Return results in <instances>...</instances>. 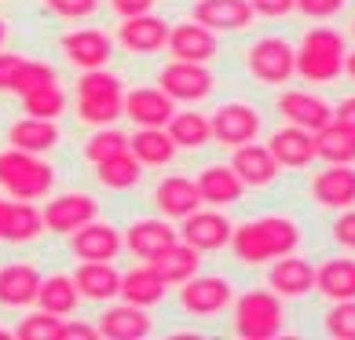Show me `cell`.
Segmentation results:
<instances>
[{"mask_svg":"<svg viewBox=\"0 0 355 340\" xmlns=\"http://www.w3.org/2000/svg\"><path fill=\"white\" fill-rule=\"evenodd\" d=\"M297 245H300V227L286 216L249 220L231 234V249L242 264H271L286 253H297Z\"/></svg>","mask_w":355,"mask_h":340,"instance_id":"obj_1","label":"cell"},{"mask_svg":"<svg viewBox=\"0 0 355 340\" xmlns=\"http://www.w3.org/2000/svg\"><path fill=\"white\" fill-rule=\"evenodd\" d=\"M234 300V289L227 278L220 274H194L191 282L180 285V304L187 315H198V319H209V315H220Z\"/></svg>","mask_w":355,"mask_h":340,"instance_id":"obj_7","label":"cell"},{"mask_svg":"<svg viewBox=\"0 0 355 340\" xmlns=\"http://www.w3.org/2000/svg\"><path fill=\"white\" fill-rule=\"evenodd\" d=\"M73 282L81 300H114L121 293V274H117L114 260H81V267L73 271Z\"/></svg>","mask_w":355,"mask_h":340,"instance_id":"obj_27","label":"cell"},{"mask_svg":"<svg viewBox=\"0 0 355 340\" xmlns=\"http://www.w3.org/2000/svg\"><path fill=\"white\" fill-rule=\"evenodd\" d=\"M168 26L165 19L157 15H136V19H125L121 30H117V41H121L125 51H136V55H154V51L168 48Z\"/></svg>","mask_w":355,"mask_h":340,"instance_id":"obj_18","label":"cell"},{"mask_svg":"<svg viewBox=\"0 0 355 340\" xmlns=\"http://www.w3.org/2000/svg\"><path fill=\"white\" fill-rule=\"evenodd\" d=\"M253 4L249 0H198L194 4V22H202L213 33H227V30H245L253 22Z\"/></svg>","mask_w":355,"mask_h":340,"instance_id":"obj_23","label":"cell"},{"mask_svg":"<svg viewBox=\"0 0 355 340\" xmlns=\"http://www.w3.org/2000/svg\"><path fill=\"white\" fill-rule=\"evenodd\" d=\"M77 304H81V293H77L73 274H48L41 282V293H37V307L41 311H51V315L67 319L77 311Z\"/></svg>","mask_w":355,"mask_h":340,"instance_id":"obj_35","label":"cell"},{"mask_svg":"<svg viewBox=\"0 0 355 340\" xmlns=\"http://www.w3.org/2000/svg\"><path fill=\"white\" fill-rule=\"evenodd\" d=\"M279 114L286 117L289 125L308 128V132H322V128L334 121V107L322 102L319 96H311V91H282Z\"/></svg>","mask_w":355,"mask_h":340,"instance_id":"obj_19","label":"cell"},{"mask_svg":"<svg viewBox=\"0 0 355 340\" xmlns=\"http://www.w3.org/2000/svg\"><path fill=\"white\" fill-rule=\"evenodd\" d=\"M311 198L322 208H352L355 205V165H330L311 179Z\"/></svg>","mask_w":355,"mask_h":340,"instance_id":"obj_22","label":"cell"},{"mask_svg":"<svg viewBox=\"0 0 355 340\" xmlns=\"http://www.w3.org/2000/svg\"><path fill=\"white\" fill-rule=\"evenodd\" d=\"M96 325H99V337H107V340H143V337H150V330H154L147 307L125 304V300L117 307L103 311V319Z\"/></svg>","mask_w":355,"mask_h":340,"instance_id":"obj_21","label":"cell"},{"mask_svg":"<svg viewBox=\"0 0 355 340\" xmlns=\"http://www.w3.org/2000/svg\"><path fill=\"white\" fill-rule=\"evenodd\" d=\"M48 84H59L55 81V70L48 66V62H37V59H26L22 62V70H19V77H15V96L22 99V96H30V91H37V88H48Z\"/></svg>","mask_w":355,"mask_h":340,"instance_id":"obj_42","label":"cell"},{"mask_svg":"<svg viewBox=\"0 0 355 340\" xmlns=\"http://www.w3.org/2000/svg\"><path fill=\"white\" fill-rule=\"evenodd\" d=\"M168 51L180 62H209L220 51V37L191 19V22H180L176 30H168Z\"/></svg>","mask_w":355,"mask_h":340,"instance_id":"obj_15","label":"cell"},{"mask_svg":"<svg viewBox=\"0 0 355 340\" xmlns=\"http://www.w3.org/2000/svg\"><path fill=\"white\" fill-rule=\"evenodd\" d=\"M19 340H62V319L51 315V311H37V315H26L15 330Z\"/></svg>","mask_w":355,"mask_h":340,"instance_id":"obj_41","label":"cell"},{"mask_svg":"<svg viewBox=\"0 0 355 340\" xmlns=\"http://www.w3.org/2000/svg\"><path fill=\"white\" fill-rule=\"evenodd\" d=\"M268 150L275 154L279 168H308L315 161V132L297 128V125H286L268 139Z\"/></svg>","mask_w":355,"mask_h":340,"instance_id":"obj_26","label":"cell"},{"mask_svg":"<svg viewBox=\"0 0 355 340\" xmlns=\"http://www.w3.org/2000/svg\"><path fill=\"white\" fill-rule=\"evenodd\" d=\"M334 242L340 245V249H352V253H355V208H345V213L337 216Z\"/></svg>","mask_w":355,"mask_h":340,"instance_id":"obj_46","label":"cell"},{"mask_svg":"<svg viewBox=\"0 0 355 340\" xmlns=\"http://www.w3.org/2000/svg\"><path fill=\"white\" fill-rule=\"evenodd\" d=\"M99 337V325H88V322H77V319H62V340H96Z\"/></svg>","mask_w":355,"mask_h":340,"instance_id":"obj_49","label":"cell"},{"mask_svg":"<svg viewBox=\"0 0 355 340\" xmlns=\"http://www.w3.org/2000/svg\"><path fill=\"white\" fill-rule=\"evenodd\" d=\"M249 73L257 77L260 84H286L289 77L297 73V51L282 37H264L249 48Z\"/></svg>","mask_w":355,"mask_h":340,"instance_id":"obj_6","label":"cell"},{"mask_svg":"<svg viewBox=\"0 0 355 340\" xmlns=\"http://www.w3.org/2000/svg\"><path fill=\"white\" fill-rule=\"evenodd\" d=\"M96 176H99L103 187H110V190H128V187H136V183H139L143 165H139V158L132 150H125V154H117V158L96 165Z\"/></svg>","mask_w":355,"mask_h":340,"instance_id":"obj_38","label":"cell"},{"mask_svg":"<svg viewBox=\"0 0 355 340\" xmlns=\"http://www.w3.org/2000/svg\"><path fill=\"white\" fill-rule=\"evenodd\" d=\"M48 11H55L62 19H88L99 8V0H44Z\"/></svg>","mask_w":355,"mask_h":340,"instance_id":"obj_44","label":"cell"},{"mask_svg":"<svg viewBox=\"0 0 355 340\" xmlns=\"http://www.w3.org/2000/svg\"><path fill=\"white\" fill-rule=\"evenodd\" d=\"M110 8H114L121 19H136V15H150L154 0H110Z\"/></svg>","mask_w":355,"mask_h":340,"instance_id":"obj_50","label":"cell"},{"mask_svg":"<svg viewBox=\"0 0 355 340\" xmlns=\"http://www.w3.org/2000/svg\"><path fill=\"white\" fill-rule=\"evenodd\" d=\"M334 121L355 132V96H352V99H345V102H337V107H334Z\"/></svg>","mask_w":355,"mask_h":340,"instance_id":"obj_51","label":"cell"},{"mask_svg":"<svg viewBox=\"0 0 355 340\" xmlns=\"http://www.w3.org/2000/svg\"><path fill=\"white\" fill-rule=\"evenodd\" d=\"M345 73L355 81V51H348V55H345Z\"/></svg>","mask_w":355,"mask_h":340,"instance_id":"obj_52","label":"cell"},{"mask_svg":"<svg viewBox=\"0 0 355 340\" xmlns=\"http://www.w3.org/2000/svg\"><path fill=\"white\" fill-rule=\"evenodd\" d=\"M128 150L139 158V165L157 168V165H168L176 158V143L165 128H136V136H128Z\"/></svg>","mask_w":355,"mask_h":340,"instance_id":"obj_33","label":"cell"},{"mask_svg":"<svg viewBox=\"0 0 355 340\" xmlns=\"http://www.w3.org/2000/svg\"><path fill=\"white\" fill-rule=\"evenodd\" d=\"M213 121V139L223 147H245L260 136V114L249 102H223V107L209 117Z\"/></svg>","mask_w":355,"mask_h":340,"instance_id":"obj_10","label":"cell"},{"mask_svg":"<svg viewBox=\"0 0 355 340\" xmlns=\"http://www.w3.org/2000/svg\"><path fill=\"white\" fill-rule=\"evenodd\" d=\"M70 249L77 260H114L125 249V234L110 224L92 220V224H85L81 231L70 234Z\"/></svg>","mask_w":355,"mask_h":340,"instance_id":"obj_17","label":"cell"},{"mask_svg":"<svg viewBox=\"0 0 355 340\" xmlns=\"http://www.w3.org/2000/svg\"><path fill=\"white\" fill-rule=\"evenodd\" d=\"M176 242H180V234L168 220H136V224L125 231V249L132 256H139L143 264L157 260L165 249H173Z\"/></svg>","mask_w":355,"mask_h":340,"instance_id":"obj_13","label":"cell"},{"mask_svg":"<svg viewBox=\"0 0 355 340\" xmlns=\"http://www.w3.org/2000/svg\"><path fill=\"white\" fill-rule=\"evenodd\" d=\"M231 234H234L231 220L223 213H213V208L191 213L180 227V238L187 245H194L198 253H216V249H223V245H231Z\"/></svg>","mask_w":355,"mask_h":340,"instance_id":"obj_11","label":"cell"},{"mask_svg":"<svg viewBox=\"0 0 355 340\" xmlns=\"http://www.w3.org/2000/svg\"><path fill=\"white\" fill-rule=\"evenodd\" d=\"M345 8V0H297V11L308 19H334Z\"/></svg>","mask_w":355,"mask_h":340,"instance_id":"obj_45","label":"cell"},{"mask_svg":"<svg viewBox=\"0 0 355 340\" xmlns=\"http://www.w3.org/2000/svg\"><path fill=\"white\" fill-rule=\"evenodd\" d=\"M0 340H8V333H4V330H0Z\"/></svg>","mask_w":355,"mask_h":340,"instance_id":"obj_54","label":"cell"},{"mask_svg":"<svg viewBox=\"0 0 355 340\" xmlns=\"http://www.w3.org/2000/svg\"><path fill=\"white\" fill-rule=\"evenodd\" d=\"M154 205L162 208V216H165V220H187L191 213H198V208H202L198 183L187 179V176H168V179L157 183Z\"/></svg>","mask_w":355,"mask_h":340,"instance_id":"obj_24","label":"cell"},{"mask_svg":"<svg viewBox=\"0 0 355 340\" xmlns=\"http://www.w3.org/2000/svg\"><path fill=\"white\" fill-rule=\"evenodd\" d=\"M125 150H128V136L117 132V128H110V125L99 128V132L85 143V158L92 165H103V161H110V158H117V154H125Z\"/></svg>","mask_w":355,"mask_h":340,"instance_id":"obj_40","label":"cell"},{"mask_svg":"<svg viewBox=\"0 0 355 340\" xmlns=\"http://www.w3.org/2000/svg\"><path fill=\"white\" fill-rule=\"evenodd\" d=\"M22 55H15V51H0V91H11L15 88V77L22 70Z\"/></svg>","mask_w":355,"mask_h":340,"instance_id":"obj_47","label":"cell"},{"mask_svg":"<svg viewBox=\"0 0 355 340\" xmlns=\"http://www.w3.org/2000/svg\"><path fill=\"white\" fill-rule=\"evenodd\" d=\"M8 143L15 150H26V154H48L59 143V125L55 121H37V117H22V121L11 125Z\"/></svg>","mask_w":355,"mask_h":340,"instance_id":"obj_34","label":"cell"},{"mask_svg":"<svg viewBox=\"0 0 355 340\" xmlns=\"http://www.w3.org/2000/svg\"><path fill=\"white\" fill-rule=\"evenodd\" d=\"M315 158L326 165H355V132L330 121L322 132H315Z\"/></svg>","mask_w":355,"mask_h":340,"instance_id":"obj_36","label":"cell"},{"mask_svg":"<svg viewBox=\"0 0 355 340\" xmlns=\"http://www.w3.org/2000/svg\"><path fill=\"white\" fill-rule=\"evenodd\" d=\"M165 132L173 136V143L180 150H198L213 139V121L198 110H183V114H173V121L165 125Z\"/></svg>","mask_w":355,"mask_h":340,"instance_id":"obj_37","label":"cell"},{"mask_svg":"<svg viewBox=\"0 0 355 340\" xmlns=\"http://www.w3.org/2000/svg\"><path fill=\"white\" fill-rule=\"evenodd\" d=\"M168 293V282L154 271V264H143V267H132L128 274H121V296L125 304H139V307H154L162 304Z\"/></svg>","mask_w":355,"mask_h":340,"instance_id":"obj_30","label":"cell"},{"mask_svg":"<svg viewBox=\"0 0 355 340\" xmlns=\"http://www.w3.org/2000/svg\"><path fill=\"white\" fill-rule=\"evenodd\" d=\"M176 114V102L162 88H136L125 91V117L136 121V128H165Z\"/></svg>","mask_w":355,"mask_h":340,"instance_id":"obj_16","label":"cell"},{"mask_svg":"<svg viewBox=\"0 0 355 340\" xmlns=\"http://www.w3.org/2000/svg\"><path fill=\"white\" fill-rule=\"evenodd\" d=\"M77 114L85 125L107 128L125 114V84L110 70H85L77 81Z\"/></svg>","mask_w":355,"mask_h":340,"instance_id":"obj_3","label":"cell"},{"mask_svg":"<svg viewBox=\"0 0 355 340\" xmlns=\"http://www.w3.org/2000/svg\"><path fill=\"white\" fill-rule=\"evenodd\" d=\"M345 55H348L345 37L330 30V26H315L297 44V73L315 84L337 81L345 73Z\"/></svg>","mask_w":355,"mask_h":340,"instance_id":"obj_2","label":"cell"},{"mask_svg":"<svg viewBox=\"0 0 355 340\" xmlns=\"http://www.w3.org/2000/svg\"><path fill=\"white\" fill-rule=\"evenodd\" d=\"M0 183L11 198L19 202H37L44 198L55 183V168H51L41 154H26V150H4L0 154Z\"/></svg>","mask_w":355,"mask_h":340,"instance_id":"obj_4","label":"cell"},{"mask_svg":"<svg viewBox=\"0 0 355 340\" xmlns=\"http://www.w3.org/2000/svg\"><path fill=\"white\" fill-rule=\"evenodd\" d=\"M194 183H198V194L205 205H234L245 194V183L231 165H209L194 176Z\"/></svg>","mask_w":355,"mask_h":340,"instance_id":"obj_29","label":"cell"},{"mask_svg":"<svg viewBox=\"0 0 355 340\" xmlns=\"http://www.w3.org/2000/svg\"><path fill=\"white\" fill-rule=\"evenodd\" d=\"M44 234V216L41 208H33V202L19 198H0V242H33Z\"/></svg>","mask_w":355,"mask_h":340,"instance_id":"obj_14","label":"cell"},{"mask_svg":"<svg viewBox=\"0 0 355 340\" xmlns=\"http://www.w3.org/2000/svg\"><path fill=\"white\" fill-rule=\"evenodd\" d=\"M4 37H8V26H4V19H0V44H4Z\"/></svg>","mask_w":355,"mask_h":340,"instance_id":"obj_53","label":"cell"},{"mask_svg":"<svg viewBox=\"0 0 355 340\" xmlns=\"http://www.w3.org/2000/svg\"><path fill=\"white\" fill-rule=\"evenodd\" d=\"M315 289L326 300H355V260L334 256L322 267H315Z\"/></svg>","mask_w":355,"mask_h":340,"instance_id":"obj_31","label":"cell"},{"mask_svg":"<svg viewBox=\"0 0 355 340\" xmlns=\"http://www.w3.org/2000/svg\"><path fill=\"white\" fill-rule=\"evenodd\" d=\"M41 216H44V231L73 234L85 224H92V220H99V202L92 194H59V198H51L41 208Z\"/></svg>","mask_w":355,"mask_h":340,"instance_id":"obj_9","label":"cell"},{"mask_svg":"<svg viewBox=\"0 0 355 340\" xmlns=\"http://www.w3.org/2000/svg\"><path fill=\"white\" fill-rule=\"evenodd\" d=\"M44 274L33 264H8L0 267V304L4 307H26L37 304V293H41Z\"/></svg>","mask_w":355,"mask_h":340,"instance_id":"obj_28","label":"cell"},{"mask_svg":"<svg viewBox=\"0 0 355 340\" xmlns=\"http://www.w3.org/2000/svg\"><path fill=\"white\" fill-rule=\"evenodd\" d=\"M234 333L242 340H275L282 333V300L271 289H249L234 304Z\"/></svg>","mask_w":355,"mask_h":340,"instance_id":"obj_5","label":"cell"},{"mask_svg":"<svg viewBox=\"0 0 355 340\" xmlns=\"http://www.w3.org/2000/svg\"><path fill=\"white\" fill-rule=\"evenodd\" d=\"M157 88L165 91L173 102H198L213 91V73L205 62H168L157 77Z\"/></svg>","mask_w":355,"mask_h":340,"instance_id":"obj_8","label":"cell"},{"mask_svg":"<svg viewBox=\"0 0 355 340\" xmlns=\"http://www.w3.org/2000/svg\"><path fill=\"white\" fill-rule=\"evenodd\" d=\"M150 264H154V271L162 274L168 285H183V282H191L194 274H198V267H202V253L180 238L173 249H165L157 260H150Z\"/></svg>","mask_w":355,"mask_h":340,"instance_id":"obj_32","label":"cell"},{"mask_svg":"<svg viewBox=\"0 0 355 340\" xmlns=\"http://www.w3.org/2000/svg\"><path fill=\"white\" fill-rule=\"evenodd\" d=\"M268 289L279 293L286 300H300L315 289V264H308L304 256L297 253H286L279 260H271V271H268Z\"/></svg>","mask_w":355,"mask_h":340,"instance_id":"obj_12","label":"cell"},{"mask_svg":"<svg viewBox=\"0 0 355 340\" xmlns=\"http://www.w3.org/2000/svg\"><path fill=\"white\" fill-rule=\"evenodd\" d=\"M249 4H253V11L264 19H282L297 8V0H249Z\"/></svg>","mask_w":355,"mask_h":340,"instance_id":"obj_48","label":"cell"},{"mask_svg":"<svg viewBox=\"0 0 355 340\" xmlns=\"http://www.w3.org/2000/svg\"><path fill=\"white\" fill-rule=\"evenodd\" d=\"M22 110H26V117H37V121H55V117L67 110V91L59 84L37 88L30 96H22Z\"/></svg>","mask_w":355,"mask_h":340,"instance_id":"obj_39","label":"cell"},{"mask_svg":"<svg viewBox=\"0 0 355 340\" xmlns=\"http://www.w3.org/2000/svg\"><path fill=\"white\" fill-rule=\"evenodd\" d=\"M62 51L73 66L81 70H103L114 55V41L103 30H73L62 37Z\"/></svg>","mask_w":355,"mask_h":340,"instance_id":"obj_20","label":"cell"},{"mask_svg":"<svg viewBox=\"0 0 355 340\" xmlns=\"http://www.w3.org/2000/svg\"><path fill=\"white\" fill-rule=\"evenodd\" d=\"M326 333L334 340H355V300H334L326 315Z\"/></svg>","mask_w":355,"mask_h":340,"instance_id":"obj_43","label":"cell"},{"mask_svg":"<svg viewBox=\"0 0 355 340\" xmlns=\"http://www.w3.org/2000/svg\"><path fill=\"white\" fill-rule=\"evenodd\" d=\"M231 168L239 172V179L245 187H268V183L279 179V161H275V154L257 139L245 143V147H234Z\"/></svg>","mask_w":355,"mask_h":340,"instance_id":"obj_25","label":"cell"}]
</instances>
